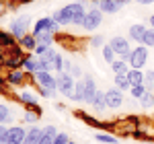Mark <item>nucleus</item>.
Instances as JSON below:
<instances>
[{
  "label": "nucleus",
  "mask_w": 154,
  "mask_h": 144,
  "mask_svg": "<svg viewBox=\"0 0 154 144\" xmlns=\"http://www.w3.org/2000/svg\"><path fill=\"white\" fill-rule=\"evenodd\" d=\"M49 17L62 27H70V25L82 27L84 17H86V4L84 2H70V4H64L62 8H56Z\"/></svg>",
  "instance_id": "1"
},
{
  "label": "nucleus",
  "mask_w": 154,
  "mask_h": 144,
  "mask_svg": "<svg viewBox=\"0 0 154 144\" xmlns=\"http://www.w3.org/2000/svg\"><path fill=\"white\" fill-rule=\"evenodd\" d=\"M74 115H76L78 120H82L86 126L95 128V130H103V132H115V130H117V121H115V120L101 121V120H97L95 115H91V113L82 111V109H76V111H74Z\"/></svg>",
  "instance_id": "2"
},
{
  "label": "nucleus",
  "mask_w": 154,
  "mask_h": 144,
  "mask_svg": "<svg viewBox=\"0 0 154 144\" xmlns=\"http://www.w3.org/2000/svg\"><path fill=\"white\" fill-rule=\"evenodd\" d=\"M33 19L29 17V14H17L14 19H11V23H8V31H11L12 35L17 37V41L25 37L27 33H31V29H33Z\"/></svg>",
  "instance_id": "3"
},
{
  "label": "nucleus",
  "mask_w": 154,
  "mask_h": 144,
  "mask_svg": "<svg viewBox=\"0 0 154 144\" xmlns=\"http://www.w3.org/2000/svg\"><path fill=\"white\" fill-rule=\"evenodd\" d=\"M128 64L130 68H138V70H144V66L148 64V48L142 45V43H136L130 52V58H128Z\"/></svg>",
  "instance_id": "4"
},
{
  "label": "nucleus",
  "mask_w": 154,
  "mask_h": 144,
  "mask_svg": "<svg viewBox=\"0 0 154 144\" xmlns=\"http://www.w3.org/2000/svg\"><path fill=\"white\" fill-rule=\"evenodd\" d=\"M6 84L8 86H17V89H21V86H25L27 83H35V76H31V74H27V72L23 70V68H17V70H6Z\"/></svg>",
  "instance_id": "5"
},
{
  "label": "nucleus",
  "mask_w": 154,
  "mask_h": 144,
  "mask_svg": "<svg viewBox=\"0 0 154 144\" xmlns=\"http://www.w3.org/2000/svg\"><path fill=\"white\" fill-rule=\"evenodd\" d=\"M107 43L115 49V54H117L119 60H125V62H128V58H130V52H131V41L128 39V37H123V35H113L109 41H107Z\"/></svg>",
  "instance_id": "6"
},
{
  "label": "nucleus",
  "mask_w": 154,
  "mask_h": 144,
  "mask_svg": "<svg viewBox=\"0 0 154 144\" xmlns=\"http://www.w3.org/2000/svg\"><path fill=\"white\" fill-rule=\"evenodd\" d=\"M103 25V12L97 8V4L93 8L86 11V17H84V23H82V29L86 33H95L97 29Z\"/></svg>",
  "instance_id": "7"
},
{
  "label": "nucleus",
  "mask_w": 154,
  "mask_h": 144,
  "mask_svg": "<svg viewBox=\"0 0 154 144\" xmlns=\"http://www.w3.org/2000/svg\"><path fill=\"white\" fill-rule=\"evenodd\" d=\"M56 80H58V93L60 95L72 99L74 86H76V78H72V74H68V72H58L56 74Z\"/></svg>",
  "instance_id": "8"
},
{
  "label": "nucleus",
  "mask_w": 154,
  "mask_h": 144,
  "mask_svg": "<svg viewBox=\"0 0 154 144\" xmlns=\"http://www.w3.org/2000/svg\"><path fill=\"white\" fill-rule=\"evenodd\" d=\"M107 95V107L109 109H121L123 105H125V93L123 91H119L117 86H111V89H107L105 91Z\"/></svg>",
  "instance_id": "9"
},
{
  "label": "nucleus",
  "mask_w": 154,
  "mask_h": 144,
  "mask_svg": "<svg viewBox=\"0 0 154 144\" xmlns=\"http://www.w3.org/2000/svg\"><path fill=\"white\" fill-rule=\"evenodd\" d=\"M35 76V83L43 89H49V91H58V80H56V74L48 70H39L33 74Z\"/></svg>",
  "instance_id": "10"
},
{
  "label": "nucleus",
  "mask_w": 154,
  "mask_h": 144,
  "mask_svg": "<svg viewBox=\"0 0 154 144\" xmlns=\"http://www.w3.org/2000/svg\"><path fill=\"white\" fill-rule=\"evenodd\" d=\"M25 136H27V126L25 124H12V126H8L6 144H23Z\"/></svg>",
  "instance_id": "11"
},
{
  "label": "nucleus",
  "mask_w": 154,
  "mask_h": 144,
  "mask_svg": "<svg viewBox=\"0 0 154 144\" xmlns=\"http://www.w3.org/2000/svg\"><path fill=\"white\" fill-rule=\"evenodd\" d=\"M17 121V109L11 105L8 101H0V124L4 126H12Z\"/></svg>",
  "instance_id": "12"
},
{
  "label": "nucleus",
  "mask_w": 154,
  "mask_h": 144,
  "mask_svg": "<svg viewBox=\"0 0 154 144\" xmlns=\"http://www.w3.org/2000/svg\"><path fill=\"white\" fill-rule=\"evenodd\" d=\"M82 80H84V103L91 105L93 99H95V95H97V91H99V89H97V83H95V76H93L91 72H84Z\"/></svg>",
  "instance_id": "13"
},
{
  "label": "nucleus",
  "mask_w": 154,
  "mask_h": 144,
  "mask_svg": "<svg viewBox=\"0 0 154 144\" xmlns=\"http://www.w3.org/2000/svg\"><path fill=\"white\" fill-rule=\"evenodd\" d=\"M14 99H17L25 109L33 107V105H39V95H37L35 91H19V93L14 95Z\"/></svg>",
  "instance_id": "14"
},
{
  "label": "nucleus",
  "mask_w": 154,
  "mask_h": 144,
  "mask_svg": "<svg viewBox=\"0 0 154 144\" xmlns=\"http://www.w3.org/2000/svg\"><path fill=\"white\" fill-rule=\"evenodd\" d=\"M146 29H148V25H144V23H134V25H130V29H128V39H130V41H134V43H142Z\"/></svg>",
  "instance_id": "15"
},
{
  "label": "nucleus",
  "mask_w": 154,
  "mask_h": 144,
  "mask_svg": "<svg viewBox=\"0 0 154 144\" xmlns=\"http://www.w3.org/2000/svg\"><path fill=\"white\" fill-rule=\"evenodd\" d=\"M91 107H93V111H95L97 115H103L107 109V95H105V91L103 89H99L97 91V95H95V99H93V103H91Z\"/></svg>",
  "instance_id": "16"
},
{
  "label": "nucleus",
  "mask_w": 154,
  "mask_h": 144,
  "mask_svg": "<svg viewBox=\"0 0 154 144\" xmlns=\"http://www.w3.org/2000/svg\"><path fill=\"white\" fill-rule=\"evenodd\" d=\"M41 132H43V128H39V126H27V136H25L23 144H39L41 140Z\"/></svg>",
  "instance_id": "17"
},
{
  "label": "nucleus",
  "mask_w": 154,
  "mask_h": 144,
  "mask_svg": "<svg viewBox=\"0 0 154 144\" xmlns=\"http://www.w3.org/2000/svg\"><path fill=\"white\" fill-rule=\"evenodd\" d=\"M51 23H54V19H51V17H39L35 23H33V29H31V33H33V35L45 33V31H49Z\"/></svg>",
  "instance_id": "18"
},
{
  "label": "nucleus",
  "mask_w": 154,
  "mask_h": 144,
  "mask_svg": "<svg viewBox=\"0 0 154 144\" xmlns=\"http://www.w3.org/2000/svg\"><path fill=\"white\" fill-rule=\"evenodd\" d=\"M93 138H95V142H99V144H119V138L113 132H103V130H97Z\"/></svg>",
  "instance_id": "19"
},
{
  "label": "nucleus",
  "mask_w": 154,
  "mask_h": 144,
  "mask_svg": "<svg viewBox=\"0 0 154 144\" xmlns=\"http://www.w3.org/2000/svg\"><path fill=\"white\" fill-rule=\"evenodd\" d=\"M58 128L54 126V124H48V126H43V132H41V140L39 144H54V138L58 136Z\"/></svg>",
  "instance_id": "20"
},
{
  "label": "nucleus",
  "mask_w": 154,
  "mask_h": 144,
  "mask_svg": "<svg viewBox=\"0 0 154 144\" xmlns=\"http://www.w3.org/2000/svg\"><path fill=\"white\" fill-rule=\"evenodd\" d=\"M97 8L103 12V14H115V12H119V6L115 0H101L99 4H97Z\"/></svg>",
  "instance_id": "21"
},
{
  "label": "nucleus",
  "mask_w": 154,
  "mask_h": 144,
  "mask_svg": "<svg viewBox=\"0 0 154 144\" xmlns=\"http://www.w3.org/2000/svg\"><path fill=\"white\" fill-rule=\"evenodd\" d=\"M113 86H117L123 93H130L131 83L128 80V74H113Z\"/></svg>",
  "instance_id": "22"
},
{
  "label": "nucleus",
  "mask_w": 154,
  "mask_h": 144,
  "mask_svg": "<svg viewBox=\"0 0 154 144\" xmlns=\"http://www.w3.org/2000/svg\"><path fill=\"white\" fill-rule=\"evenodd\" d=\"M19 45H21L25 52H35V48H37V37L33 35V33H27L25 37H21V39H19Z\"/></svg>",
  "instance_id": "23"
},
{
  "label": "nucleus",
  "mask_w": 154,
  "mask_h": 144,
  "mask_svg": "<svg viewBox=\"0 0 154 144\" xmlns=\"http://www.w3.org/2000/svg\"><path fill=\"white\" fill-rule=\"evenodd\" d=\"M101 56H103V62H107L109 66H111L113 62L117 60V54H115V49L111 48L109 43H105V45H103V49H101Z\"/></svg>",
  "instance_id": "24"
},
{
  "label": "nucleus",
  "mask_w": 154,
  "mask_h": 144,
  "mask_svg": "<svg viewBox=\"0 0 154 144\" xmlns=\"http://www.w3.org/2000/svg\"><path fill=\"white\" fill-rule=\"evenodd\" d=\"M39 113H35V111H31V109H25L23 111V117H21V124H25V126H35L37 121H39Z\"/></svg>",
  "instance_id": "25"
},
{
  "label": "nucleus",
  "mask_w": 154,
  "mask_h": 144,
  "mask_svg": "<svg viewBox=\"0 0 154 144\" xmlns=\"http://www.w3.org/2000/svg\"><path fill=\"white\" fill-rule=\"evenodd\" d=\"M128 80L134 84H144V70H138V68H130L128 72Z\"/></svg>",
  "instance_id": "26"
},
{
  "label": "nucleus",
  "mask_w": 154,
  "mask_h": 144,
  "mask_svg": "<svg viewBox=\"0 0 154 144\" xmlns=\"http://www.w3.org/2000/svg\"><path fill=\"white\" fill-rule=\"evenodd\" d=\"M111 72H113V74H128V72H130V64L125 60H119L117 58V60L111 64Z\"/></svg>",
  "instance_id": "27"
},
{
  "label": "nucleus",
  "mask_w": 154,
  "mask_h": 144,
  "mask_svg": "<svg viewBox=\"0 0 154 144\" xmlns=\"http://www.w3.org/2000/svg\"><path fill=\"white\" fill-rule=\"evenodd\" d=\"M70 101H74V103H84V80H76L74 95H72Z\"/></svg>",
  "instance_id": "28"
},
{
  "label": "nucleus",
  "mask_w": 154,
  "mask_h": 144,
  "mask_svg": "<svg viewBox=\"0 0 154 144\" xmlns=\"http://www.w3.org/2000/svg\"><path fill=\"white\" fill-rule=\"evenodd\" d=\"M140 107L146 109V111L154 109V91H146L144 93V97L140 99Z\"/></svg>",
  "instance_id": "29"
},
{
  "label": "nucleus",
  "mask_w": 154,
  "mask_h": 144,
  "mask_svg": "<svg viewBox=\"0 0 154 144\" xmlns=\"http://www.w3.org/2000/svg\"><path fill=\"white\" fill-rule=\"evenodd\" d=\"M64 62H66V58L60 54V52H56V56L51 58V64H54V72L58 74V72H64Z\"/></svg>",
  "instance_id": "30"
},
{
  "label": "nucleus",
  "mask_w": 154,
  "mask_h": 144,
  "mask_svg": "<svg viewBox=\"0 0 154 144\" xmlns=\"http://www.w3.org/2000/svg\"><path fill=\"white\" fill-rule=\"evenodd\" d=\"M144 93H146V84H134L130 89V97L131 99H136V101H140L144 97Z\"/></svg>",
  "instance_id": "31"
},
{
  "label": "nucleus",
  "mask_w": 154,
  "mask_h": 144,
  "mask_svg": "<svg viewBox=\"0 0 154 144\" xmlns=\"http://www.w3.org/2000/svg\"><path fill=\"white\" fill-rule=\"evenodd\" d=\"M37 37V43H43V45H49V48H51V45H54V33H51V31H45V33H39V35H35Z\"/></svg>",
  "instance_id": "32"
},
{
  "label": "nucleus",
  "mask_w": 154,
  "mask_h": 144,
  "mask_svg": "<svg viewBox=\"0 0 154 144\" xmlns=\"http://www.w3.org/2000/svg\"><path fill=\"white\" fill-rule=\"evenodd\" d=\"M35 93L41 97V99H56V95H58V91H49V89L39 86V84H35Z\"/></svg>",
  "instance_id": "33"
},
{
  "label": "nucleus",
  "mask_w": 154,
  "mask_h": 144,
  "mask_svg": "<svg viewBox=\"0 0 154 144\" xmlns=\"http://www.w3.org/2000/svg\"><path fill=\"white\" fill-rule=\"evenodd\" d=\"M107 41H105V37L103 35H93V37H88V45L93 49H103V45H105Z\"/></svg>",
  "instance_id": "34"
},
{
  "label": "nucleus",
  "mask_w": 154,
  "mask_h": 144,
  "mask_svg": "<svg viewBox=\"0 0 154 144\" xmlns=\"http://www.w3.org/2000/svg\"><path fill=\"white\" fill-rule=\"evenodd\" d=\"M142 45H146L148 49L154 48V29H152V27H148V29H146V33H144V39H142Z\"/></svg>",
  "instance_id": "35"
},
{
  "label": "nucleus",
  "mask_w": 154,
  "mask_h": 144,
  "mask_svg": "<svg viewBox=\"0 0 154 144\" xmlns=\"http://www.w3.org/2000/svg\"><path fill=\"white\" fill-rule=\"evenodd\" d=\"M144 84L146 91H154V70H144Z\"/></svg>",
  "instance_id": "36"
},
{
  "label": "nucleus",
  "mask_w": 154,
  "mask_h": 144,
  "mask_svg": "<svg viewBox=\"0 0 154 144\" xmlns=\"http://www.w3.org/2000/svg\"><path fill=\"white\" fill-rule=\"evenodd\" d=\"M72 78H76V80H82V76H84V70H82V66L80 64H74L72 66Z\"/></svg>",
  "instance_id": "37"
},
{
  "label": "nucleus",
  "mask_w": 154,
  "mask_h": 144,
  "mask_svg": "<svg viewBox=\"0 0 154 144\" xmlns=\"http://www.w3.org/2000/svg\"><path fill=\"white\" fill-rule=\"evenodd\" d=\"M70 142V134L68 132H58V136L54 138V144H68Z\"/></svg>",
  "instance_id": "38"
},
{
  "label": "nucleus",
  "mask_w": 154,
  "mask_h": 144,
  "mask_svg": "<svg viewBox=\"0 0 154 144\" xmlns=\"http://www.w3.org/2000/svg\"><path fill=\"white\" fill-rule=\"evenodd\" d=\"M48 49H49V45H43V43H37V48H35V52H33V54H35L37 58H39V56H45V54H48Z\"/></svg>",
  "instance_id": "39"
},
{
  "label": "nucleus",
  "mask_w": 154,
  "mask_h": 144,
  "mask_svg": "<svg viewBox=\"0 0 154 144\" xmlns=\"http://www.w3.org/2000/svg\"><path fill=\"white\" fill-rule=\"evenodd\" d=\"M6 136H8V126L0 124V144H6Z\"/></svg>",
  "instance_id": "40"
},
{
  "label": "nucleus",
  "mask_w": 154,
  "mask_h": 144,
  "mask_svg": "<svg viewBox=\"0 0 154 144\" xmlns=\"http://www.w3.org/2000/svg\"><path fill=\"white\" fill-rule=\"evenodd\" d=\"M72 66H74V62H70L68 58H66V62H64V72H68V74H70V72H72Z\"/></svg>",
  "instance_id": "41"
},
{
  "label": "nucleus",
  "mask_w": 154,
  "mask_h": 144,
  "mask_svg": "<svg viewBox=\"0 0 154 144\" xmlns=\"http://www.w3.org/2000/svg\"><path fill=\"white\" fill-rule=\"evenodd\" d=\"M136 4H140V6H150V4H154V0H134Z\"/></svg>",
  "instance_id": "42"
},
{
  "label": "nucleus",
  "mask_w": 154,
  "mask_h": 144,
  "mask_svg": "<svg viewBox=\"0 0 154 144\" xmlns=\"http://www.w3.org/2000/svg\"><path fill=\"white\" fill-rule=\"evenodd\" d=\"M6 8H8V4H6L4 0H0V17H4V12H6Z\"/></svg>",
  "instance_id": "43"
},
{
  "label": "nucleus",
  "mask_w": 154,
  "mask_h": 144,
  "mask_svg": "<svg viewBox=\"0 0 154 144\" xmlns=\"http://www.w3.org/2000/svg\"><path fill=\"white\" fill-rule=\"evenodd\" d=\"M54 107H56V111H60V113H64V111H66V105H64V103H56V105H54Z\"/></svg>",
  "instance_id": "44"
},
{
  "label": "nucleus",
  "mask_w": 154,
  "mask_h": 144,
  "mask_svg": "<svg viewBox=\"0 0 154 144\" xmlns=\"http://www.w3.org/2000/svg\"><path fill=\"white\" fill-rule=\"evenodd\" d=\"M119 6H125V4H130V2H134V0H115Z\"/></svg>",
  "instance_id": "45"
},
{
  "label": "nucleus",
  "mask_w": 154,
  "mask_h": 144,
  "mask_svg": "<svg viewBox=\"0 0 154 144\" xmlns=\"http://www.w3.org/2000/svg\"><path fill=\"white\" fill-rule=\"evenodd\" d=\"M148 27H152V29H154V14L148 17Z\"/></svg>",
  "instance_id": "46"
},
{
  "label": "nucleus",
  "mask_w": 154,
  "mask_h": 144,
  "mask_svg": "<svg viewBox=\"0 0 154 144\" xmlns=\"http://www.w3.org/2000/svg\"><path fill=\"white\" fill-rule=\"evenodd\" d=\"M31 2H35V0H19V4H21V6H25V4H31Z\"/></svg>",
  "instance_id": "47"
},
{
  "label": "nucleus",
  "mask_w": 154,
  "mask_h": 144,
  "mask_svg": "<svg viewBox=\"0 0 154 144\" xmlns=\"http://www.w3.org/2000/svg\"><path fill=\"white\" fill-rule=\"evenodd\" d=\"M88 2H91V4H99L101 0H88Z\"/></svg>",
  "instance_id": "48"
},
{
  "label": "nucleus",
  "mask_w": 154,
  "mask_h": 144,
  "mask_svg": "<svg viewBox=\"0 0 154 144\" xmlns=\"http://www.w3.org/2000/svg\"><path fill=\"white\" fill-rule=\"evenodd\" d=\"M4 2H6V4H11V2H19V0H4Z\"/></svg>",
  "instance_id": "49"
},
{
  "label": "nucleus",
  "mask_w": 154,
  "mask_h": 144,
  "mask_svg": "<svg viewBox=\"0 0 154 144\" xmlns=\"http://www.w3.org/2000/svg\"><path fill=\"white\" fill-rule=\"evenodd\" d=\"M68 144H78V142H74V140H70V142H68Z\"/></svg>",
  "instance_id": "50"
},
{
  "label": "nucleus",
  "mask_w": 154,
  "mask_h": 144,
  "mask_svg": "<svg viewBox=\"0 0 154 144\" xmlns=\"http://www.w3.org/2000/svg\"><path fill=\"white\" fill-rule=\"evenodd\" d=\"M136 144H150V142H136Z\"/></svg>",
  "instance_id": "51"
},
{
  "label": "nucleus",
  "mask_w": 154,
  "mask_h": 144,
  "mask_svg": "<svg viewBox=\"0 0 154 144\" xmlns=\"http://www.w3.org/2000/svg\"><path fill=\"white\" fill-rule=\"evenodd\" d=\"M152 128H154V121H152Z\"/></svg>",
  "instance_id": "52"
}]
</instances>
